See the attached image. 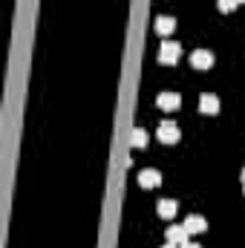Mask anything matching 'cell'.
<instances>
[{"instance_id": "2", "label": "cell", "mask_w": 245, "mask_h": 248, "mask_svg": "<svg viewBox=\"0 0 245 248\" xmlns=\"http://www.w3.org/2000/svg\"><path fill=\"white\" fill-rule=\"evenodd\" d=\"M156 136H159V141H165V144H176V141H179V127H176V122H162L159 130H156Z\"/></svg>"}, {"instance_id": "1", "label": "cell", "mask_w": 245, "mask_h": 248, "mask_svg": "<svg viewBox=\"0 0 245 248\" xmlns=\"http://www.w3.org/2000/svg\"><path fill=\"white\" fill-rule=\"evenodd\" d=\"M179 52H182V46H179L176 41H165V44H162V49H159V61L170 66V63L179 61Z\"/></svg>"}, {"instance_id": "6", "label": "cell", "mask_w": 245, "mask_h": 248, "mask_svg": "<svg viewBox=\"0 0 245 248\" xmlns=\"http://www.w3.org/2000/svg\"><path fill=\"white\" fill-rule=\"evenodd\" d=\"M165 237H168V243H176V246H182V243H187V237H190V234H187V228H184V225H170Z\"/></svg>"}, {"instance_id": "4", "label": "cell", "mask_w": 245, "mask_h": 248, "mask_svg": "<svg viewBox=\"0 0 245 248\" xmlns=\"http://www.w3.org/2000/svg\"><path fill=\"white\" fill-rule=\"evenodd\" d=\"M199 110H202V113H211V116L219 113V98H216L214 93H202V95H199Z\"/></svg>"}, {"instance_id": "14", "label": "cell", "mask_w": 245, "mask_h": 248, "mask_svg": "<svg viewBox=\"0 0 245 248\" xmlns=\"http://www.w3.org/2000/svg\"><path fill=\"white\" fill-rule=\"evenodd\" d=\"M162 248H179V246H176V243H165Z\"/></svg>"}, {"instance_id": "12", "label": "cell", "mask_w": 245, "mask_h": 248, "mask_svg": "<svg viewBox=\"0 0 245 248\" xmlns=\"http://www.w3.org/2000/svg\"><path fill=\"white\" fill-rule=\"evenodd\" d=\"M216 6H219V12H234V9H237L234 0H216Z\"/></svg>"}, {"instance_id": "9", "label": "cell", "mask_w": 245, "mask_h": 248, "mask_svg": "<svg viewBox=\"0 0 245 248\" xmlns=\"http://www.w3.org/2000/svg\"><path fill=\"white\" fill-rule=\"evenodd\" d=\"M184 228H187V234H202V231L208 228V222H205L202 217H187V219H184Z\"/></svg>"}, {"instance_id": "11", "label": "cell", "mask_w": 245, "mask_h": 248, "mask_svg": "<svg viewBox=\"0 0 245 248\" xmlns=\"http://www.w3.org/2000/svg\"><path fill=\"white\" fill-rule=\"evenodd\" d=\"M147 130H141V127H136L133 130V147H147Z\"/></svg>"}, {"instance_id": "3", "label": "cell", "mask_w": 245, "mask_h": 248, "mask_svg": "<svg viewBox=\"0 0 245 248\" xmlns=\"http://www.w3.org/2000/svg\"><path fill=\"white\" fill-rule=\"evenodd\" d=\"M190 66H196V69H211V66H214V52L196 49V52L190 55Z\"/></svg>"}, {"instance_id": "5", "label": "cell", "mask_w": 245, "mask_h": 248, "mask_svg": "<svg viewBox=\"0 0 245 248\" xmlns=\"http://www.w3.org/2000/svg\"><path fill=\"white\" fill-rule=\"evenodd\" d=\"M179 93H159V98H156V104L162 107V110H176L179 107Z\"/></svg>"}, {"instance_id": "13", "label": "cell", "mask_w": 245, "mask_h": 248, "mask_svg": "<svg viewBox=\"0 0 245 248\" xmlns=\"http://www.w3.org/2000/svg\"><path fill=\"white\" fill-rule=\"evenodd\" d=\"M179 248H202V246H196V243H190V240H187V243H182Z\"/></svg>"}, {"instance_id": "7", "label": "cell", "mask_w": 245, "mask_h": 248, "mask_svg": "<svg viewBox=\"0 0 245 248\" xmlns=\"http://www.w3.org/2000/svg\"><path fill=\"white\" fill-rule=\"evenodd\" d=\"M162 182V170H141L138 173V185L141 187H156Z\"/></svg>"}, {"instance_id": "8", "label": "cell", "mask_w": 245, "mask_h": 248, "mask_svg": "<svg viewBox=\"0 0 245 248\" xmlns=\"http://www.w3.org/2000/svg\"><path fill=\"white\" fill-rule=\"evenodd\" d=\"M173 29H176V20H173V17H168V15L156 17V32H159V35H170Z\"/></svg>"}, {"instance_id": "10", "label": "cell", "mask_w": 245, "mask_h": 248, "mask_svg": "<svg viewBox=\"0 0 245 248\" xmlns=\"http://www.w3.org/2000/svg\"><path fill=\"white\" fill-rule=\"evenodd\" d=\"M156 211H159V217H165V219H170V217L176 214V202H173V199H159V205H156Z\"/></svg>"}, {"instance_id": "15", "label": "cell", "mask_w": 245, "mask_h": 248, "mask_svg": "<svg viewBox=\"0 0 245 248\" xmlns=\"http://www.w3.org/2000/svg\"><path fill=\"white\" fill-rule=\"evenodd\" d=\"M234 3H245V0H234Z\"/></svg>"}]
</instances>
